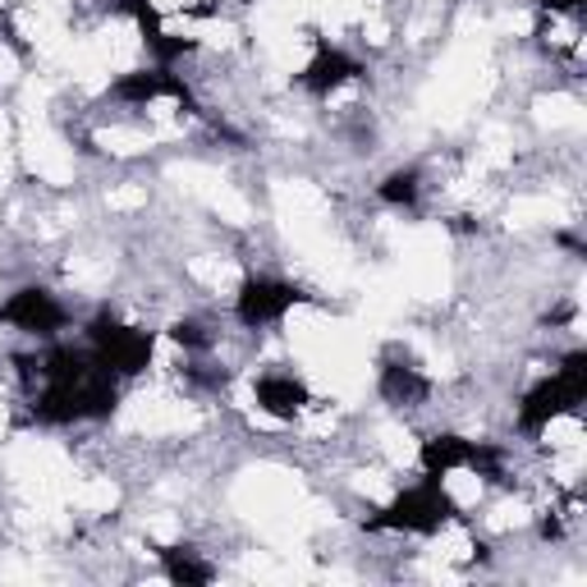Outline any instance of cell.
<instances>
[{
    "label": "cell",
    "instance_id": "obj_12",
    "mask_svg": "<svg viewBox=\"0 0 587 587\" xmlns=\"http://www.w3.org/2000/svg\"><path fill=\"white\" fill-rule=\"evenodd\" d=\"M161 565H165V578L171 583H184V587H203L216 578V569L207 561H198L188 546H165L161 551Z\"/></svg>",
    "mask_w": 587,
    "mask_h": 587
},
{
    "label": "cell",
    "instance_id": "obj_13",
    "mask_svg": "<svg viewBox=\"0 0 587 587\" xmlns=\"http://www.w3.org/2000/svg\"><path fill=\"white\" fill-rule=\"evenodd\" d=\"M381 198L390 203V207H409V203H417V171H395L385 184H381Z\"/></svg>",
    "mask_w": 587,
    "mask_h": 587
},
{
    "label": "cell",
    "instance_id": "obj_10",
    "mask_svg": "<svg viewBox=\"0 0 587 587\" xmlns=\"http://www.w3.org/2000/svg\"><path fill=\"white\" fill-rule=\"evenodd\" d=\"M468 455H472V441L464 436H432L423 445V468L432 478H445L450 468H468Z\"/></svg>",
    "mask_w": 587,
    "mask_h": 587
},
{
    "label": "cell",
    "instance_id": "obj_2",
    "mask_svg": "<svg viewBox=\"0 0 587 587\" xmlns=\"http://www.w3.org/2000/svg\"><path fill=\"white\" fill-rule=\"evenodd\" d=\"M445 519H455V500L441 491V478L427 472V482L409 487L395 506L381 510L368 528H372V533H385V528H400V533H436Z\"/></svg>",
    "mask_w": 587,
    "mask_h": 587
},
{
    "label": "cell",
    "instance_id": "obj_16",
    "mask_svg": "<svg viewBox=\"0 0 587 587\" xmlns=\"http://www.w3.org/2000/svg\"><path fill=\"white\" fill-rule=\"evenodd\" d=\"M542 6H546V10H578L583 0H542Z\"/></svg>",
    "mask_w": 587,
    "mask_h": 587
},
{
    "label": "cell",
    "instance_id": "obj_5",
    "mask_svg": "<svg viewBox=\"0 0 587 587\" xmlns=\"http://www.w3.org/2000/svg\"><path fill=\"white\" fill-rule=\"evenodd\" d=\"M307 294L298 285H285V281H248L239 290V322L243 326H271V322H281L294 303H303Z\"/></svg>",
    "mask_w": 587,
    "mask_h": 587
},
{
    "label": "cell",
    "instance_id": "obj_8",
    "mask_svg": "<svg viewBox=\"0 0 587 587\" xmlns=\"http://www.w3.org/2000/svg\"><path fill=\"white\" fill-rule=\"evenodd\" d=\"M358 74H362V65L354 61V55H345L340 46H326V42H317L313 65L303 69V88H307V93H317V97H326L330 88H340L345 78H358Z\"/></svg>",
    "mask_w": 587,
    "mask_h": 587
},
{
    "label": "cell",
    "instance_id": "obj_4",
    "mask_svg": "<svg viewBox=\"0 0 587 587\" xmlns=\"http://www.w3.org/2000/svg\"><path fill=\"white\" fill-rule=\"evenodd\" d=\"M88 340H93V354L106 362V368H116V372H143L148 368V358H152V340L143 330H133V326H120L116 317H97L88 326Z\"/></svg>",
    "mask_w": 587,
    "mask_h": 587
},
{
    "label": "cell",
    "instance_id": "obj_7",
    "mask_svg": "<svg viewBox=\"0 0 587 587\" xmlns=\"http://www.w3.org/2000/svg\"><path fill=\"white\" fill-rule=\"evenodd\" d=\"M110 93H116L120 101H156V97H175L184 110H198L193 93L184 88V83H180L171 69H138V74H124Z\"/></svg>",
    "mask_w": 587,
    "mask_h": 587
},
{
    "label": "cell",
    "instance_id": "obj_14",
    "mask_svg": "<svg viewBox=\"0 0 587 587\" xmlns=\"http://www.w3.org/2000/svg\"><path fill=\"white\" fill-rule=\"evenodd\" d=\"M152 51H156V61H161V69L171 65V61H180V55H188L193 51V42L188 37H171V33H156L152 42H148Z\"/></svg>",
    "mask_w": 587,
    "mask_h": 587
},
{
    "label": "cell",
    "instance_id": "obj_9",
    "mask_svg": "<svg viewBox=\"0 0 587 587\" xmlns=\"http://www.w3.org/2000/svg\"><path fill=\"white\" fill-rule=\"evenodd\" d=\"M258 404L271 417H294L307 404V385L294 381V377H262L258 381Z\"/></svg>",
    "mask_w": 587,
    "mask_h": 587
},
{
    "label": "cell",
    "instance_id": "obj_1",
    "mask_svg": "<svg viewBox=\"0 0 587 587\" xmlns=\"http://www.w3.org/2000/svg\"><path fill=\"white\" fill-rule=\"evenodd\" d=\"M46 395L33 404L42 423H74V417H106L116 413L120 390L110 381V368L97 354H74L55 349L42 362Z\"/></svg>",
    "mask_w": 587,
    "mask_h": 587
},
{
    "label": "cell",
    "instance_id": "obj_3",
    "mask_svg": "<svg viewBox=\"0 0 587 587\" xmlns=\"http://www.w3.org/2000/svg\"><path fill=\"white\" fill-rule=\"evenodd\" d=\"M583 390H587V354H569L565 358V368L555 372L551 381H537L533 390H528V400L519 409V427L523 432H542L555 413H565L583 400Z\"/></svg>",
    "mask_w": 587,
    "mask_h": 587
},
{
    "label": "cell",
    "instance_id": "obj_15",
    "mask_svg": "<svg viewBox=\"0 0 587 587\" xmlns=\"http://www.w3.org/2000/svg\"><path fill=\"white\" fill-rule=\"evenodd\" d=\"M171 340L184 345V349H207V330L198 322H175L171 326Z\"/></svg>",
    "mask_w": 587,
    "mask_h": 587
},
{
    "label": "cell",
    "instance_id": "obj_11",
    "mask_svg": "<svg viewBox=\"0 0 587 587\" xmlns=\"http://www.w3.org/2000/svg\"><path fill=\"white\" fill-rule=\"evenodd\" d=\"M427 377H417L413 368H404V362H385L381 368V395L390 404H417V400H427Z\"/></svg>",
    "mask_w": 587,
    "mask_h": 587
},
{
    "label": "cell",
    "instance_id": "obj_6",
    "mask_svg": "<svg viewBox=\"0 0 587 587\" xmlns=\"http://www.w3.org/2000/svg\"><path fill=\"white\" fill-rule=\"evenodd\" d=\"M0 322H10L19 330H33V335H51V330L65 326V307L55 303L46 290L28 285V290H19L6 307H0Z\"/></svg>",
    "mask_w": 587,
    "mask_h": 587
}]
</instances>
